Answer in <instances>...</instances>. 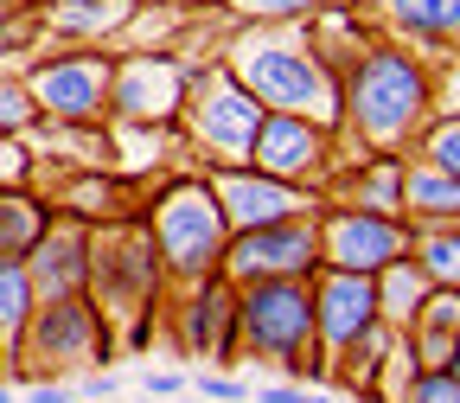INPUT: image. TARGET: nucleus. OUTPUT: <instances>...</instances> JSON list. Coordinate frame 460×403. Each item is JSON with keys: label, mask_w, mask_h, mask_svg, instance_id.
Here are the masks:
<instances>
[{"label": "nucleus", "mask_w": 460, "mask_h": 403, "mask_svg": "<svg viewBox=\"0 0 460 403\" xmlns=\"http://www.w3.org/2000/svg\"><path fill=\"white\" fill-rule=\"evenodd\" d=\"M109 84L115 58L102 45H65L26 65V90L45 122H109Z\"/></svg>", "instance_id": "6e6552de"}, {"label": "nucleus", "mask_w": 460, "mask_h": 403, "mask_svg": "<svg viewBox=\"0 0 460 403\" xmlns=\"http://www.w3.org/2000/svg\"><path fill=\"white\" fill-rule=\"evenodd\" d=\"M51 224V199L26 180V186H0V263L26 256Z\"/></svg>", "instance_id": "aec40b11"}, {"label": "nucleus", "mask_w": 460, "mask_h": 403, "mask_svg": "<svg viewBox=\"0 0 460 403\" xmlns=\"http://www.w3.org/2000/svg\"><path fill=\"white\" fill-rule=\"evenodd\" d=\"M377 20L416 51H454L460 45V0H377Z\"/></svg>", "instance_id": "a211bd4d"}, {"label": "nucleus", "mask_w": 460, "mask_h": 403, "mask_svg": "<svg viewBox=\"0 0 460 403\" xmlns=\"http://www.w3.org/2000/svg\"><path fill=\"white\" fill-rule=\"evenodd\" d=\"M147 0H45L39 7V26L65 45H102L109 32H122L141 20Z\"/></svg>", "instance_id": "f3484780"}, {"label": "nucleus", "mask_w": 460, "mask_h": 403, "mask_svg": "<svg viewBox=\"0 0 460 403\" xmlns=\"http://www.w3.org/2000/svg\"><path fill=\"white\" fill-rule=\"evenodd\" d=\"M141 224H147L154 250H160L166 288H172V282H205V275L224 269L230 224H224V211H217V199H211V186H205V173L166 180V186L147 199Z\"/></svg>", "instance_id": "20e7f679"}, {"label": "nucleus", "mask_w": 460, "mask_h": 403, "mask_svg": "<svg viewBox=\"0 0 460 403\" xmlns=\"http://www.w3.org/2000/svg\"><path fill=\"white\" fill-rule=\"evenodd\" d=\"M447 372H454V378H460V353H454V365H447Z\"/></svg>", "instance_id": "f704fd0d"}, {"label": "nucleus", "mask_w": 460, "mask_h": 403, "mask_svg": "<svg viewBox=\"0 0 460 403\" xmlns=\"http://www.w3.org/2000/svg\"><path fill=\"white\" fill-rule=\"evenodd\" d=\"M402 218L410 224H460V180L410 154V166H402Z\"/></svg>", "instance_id": "6ab92c4d"}, {"label": "nucleus", "mask_w": 460, "mask_h": 403, "mask_svg": "<svg viewBox=\"0 0 460 403\" xmlns=\"http://www.w3.org/2000/svg\"><path fill=\"white\" fill-rule=\"evenodd\" d=\"M32 314H39L32 269H26V256H7V263H0V339L20 345V333H26ZM7 365H13V359H7Z\"/></svg>", "instance_id": "4be33fe9"}, {"label": "nucleus", "mask_w": 460, "mask_h": 403, "mask_svg": "<svg viewBox=\"0 0 460 403\" xmlns=\"http://www.w3.org/2000/svg\"><path fill=\"white\" fill-rule=\"evenodd\" d=\"M454 51H460V45H454Z\"/></svg>", "instance_id": "c9c22d12"}, {"label": "nucleus", "mask_w": 460, "mask_h": 403, "mask_svg": "<svg viewBox=\"0 0 460 403\" xmlns=\"http://www.w3.org/2000/svg\"><path fill=\"white\" fill-rule=\"evenodd\" d=\"M262 403H332V390L301 384V378H275V384H262Z\"/></svg>", "instance_id": "cd10ccee"}, {"label": "nucleus", "mask_w": 460, "mask_h": 403, "mask_svg": "<svg viewBox=\"0 0 460 403\" xmlns=\"http://www.w3.org/2000/svg\"><path fill=\"white\" fill-rule=\"evenodd\" d=\"M26 180H32V148L0 135V186H26Z\"/></svg>", "instance_id": "bb28decb"}, {"label": "nucleus", "mask_w": 460, "mask_h": 403, "mask_svg": "<svg viewBox=\"0 0 460 403\" xmlns=\"http://www.w3.org/2000/svg\"><path fill=\"white\" fill-rule=\"evenodd\" d=\"M7 359H13V345H7V339H0V378H7Z\"/></svg>", "instance_id": "473e14b6"}, {"label": "nucleus", "mask_w": 460, "mask_h": 403, "mask_svg": "<svg viewBox=\"0 0 460 403\" xmlns=\"http://www.w3.org/2000/svg\"><path fill=\"white\" fill-rule=\"evenodd\" d=\"M332 160H339V129L314 122V115H295V109H269L262 129H256V148H250L256 173H275V180L307 186V193L326 186Z\"/></svg>", "instance_id": "9b49d317"}, {"label": "nucleus", "mask_w": 460, "mask_h": 403, "mask_svg": "<svg viewBox=\"0 0 460 403\" xmlns=\"http://www.w3.org/2000/svg\"><path fill=\"white\" fill-rule=\"evenodd\" d=\"M217 65L262 109H295V115H314V122H332V129L345 115L339 77L307 45V20H230V39L217 51Z\"/></svg>", "instance_id": "f03ea898"}, {"label": "nucleus", "mask_w": 460, "mask_h": 403, "mask_svg": "<svg viewBox=\"0 0 460 403\" xmlns=\"http://www.w3.org/2000/svg\"><path fill=\"white\" fill-rule=\"evenodd\" d=\"M237 353L275 365L281 378L326 384L320 345H314V275H275L237 288Z\"/></svg>", "instance_id": "7ed1b4c3"}, {"label": "nucleus", "mask_w": 460, "mask_h": 403, "mask_svg": "<svg viewBox=\"0 0 460 403\" xmlns=\"http://www.w3.org/2000/svg\"><path fill=\"white\" fill-rule=\"evenodd\" d=\"M339 148H365V154H410V141L429 129L435 115V65L402 45V39H371L365 58L339 84Z\"/></svg>", "instance_id": "f257e3e1"}, {"label": "nucleus", "mask_w": 460, "mask_h": 403, "mask_svg": "<svg viewBox=\"0 0 460 403\" xmlns=\"http://www.w3.org/2000/svg\"><path fill=\"white\" fill-rule=\"evenodd\" d=\"M147 390L154 397H186V372H147Z\"/></svg>", "instance_id": "7c9ffc66"}, {"label": "nucleus", "mask_w": 460, "mask_h": 403, "mask_svg": "<svg viewBox=\"0 0 460 403\" xmlns=\"http://www.w3.org/2000/svg\"><path fill=\"white\" fill-rule=\"evenodd\" d=\"M402 403H460V378L454 372H410Z\"/></svg>", "instance_id": "a878e982"}, {"label": "nucleus", "mask_w": 460, "mask_h": 403, "mask_svg": "<svg viewBox=\"0 0 460 403\" xmlns=\"http://www.w3.org/2000/svg\"><path fill=\"white\" fill-rule=\"evenodd\" d=\"M205 186L224 211L230 230H256V224H281V218H301V211H320L326 199L307 193V186H288L275 173H256V166H211Z\"/></svg>", "instance_id": "ddd939ff"}, {"label": "nucleus", "mask_w": 460, "mask_h": 403, "mask_svg": "<svg viewBox=\"0 0 460 403\" xmlns=\"http://www.w3.org/2000/svg\"><path fill=\"white\" fill-rule=\"evenodd\" d=\"M166 295V269H160V250L147 237L141 218H115V224H96L90 237V301L109 314V327L135 314L147 320Z\"/></svg>", "instance_id": "0eeeda50"}, {"label": "nucleus", "mask_w": 460, "mask_h": 403, "mask_svg": "<svg viewBox=\"0 0 460 403\" xmlns=\"http://www.w3.org/2000/svg\"><path fill=\"white\" fill-rule=\"evenodd\" d=\"M90 237H96V224H84V218H71V211H51L45 237L26 250V269H32L39 301L90 295Z\"/></svg>", "instance_id": "dca6fc26"}, {"label": "nucleus", "mask_w": 460, "mask_h": 403, "mask_svg": "<svg viewBox=\"0 0 460 403\" xmlns=\"http://www.w3.org/2000/svg\"><path fill=\"white\" fill-rule=\"evenodd\" d=\"M429 295H435V282L422 275V263H416V256H396V263H384V269H377V320H390L396 333L422 314V301H429Z\"/></svg>", "instance_id": "412c9836"}, {"label": "nucleus", "mask_w": 460, "mask_h": 403, "mask_svg": "<svg viewBox=\"0 0 460 403\" xmlns=\"http://www.w3.org/2000/svg\"><path fill=\"white\" fill-rule=\"evenodd\" d=\"M416 250V224L402 211H371V205H320V263L326 269H358L377 275L384 263Z\"/></svg>", "instance_id": "1a4fd4ad"}, {"label": "nucleus", "mask_w": 460, "mask_h": 403, "mask_svg": "<svg viewBox=\"0 0 460 403\" xmlns=\"http://www.w3.org/2000/svg\"><path fill=\"white\" fill-rule=\"evenodd\" d=\"M422 275L435 288H460V224H416V250Z\"/></svg>", "instance_id": "5701e85b"}, {"label": "nucleus", "mask_w": 460, "mask_h": 403, "mask_svg": "<svg viewBox=\"0 0 460 403\" xmlns=\"http://www.w3.org/2000/svg\"><path fill=\"white\" fill-rule=\"evenodd\" d=\"M410 154L416 160H429V166H441V173H454L460 180V109L454 115H429V129L410 141Z\"/></svg>", "instance_id": "b1692460"}, {"label": "nucleus", "mask_w": 460, "mask_h": 403, "mask_svg": "<svg viewBox=\"0 0 460 403\" xmlns=\"http://www.w3.org/2000/svg\"><path fill=\"white\" fill-rule=\"evenodd\" d=\"M180 288V345L192 359L205 365H224V359H237V282H224V275H205V282H172Z\"/></svg>", "instance_id": "2eb2a0df"}, {"label": "nucleus", "mask_w": 460, "mask_h": 403, "mask_svg": "<svg viewBox=\"0 0 460 403\" xmlns=\"http://www.w3.org/2000/svg\"><path fill=\"white\" fill-rule=\"evenodd\" d=\"M199 390H205L211 403H230V397H250V390H243V378H224V372H205V378H199Z\"/></svg>", "instance_id": "c756f323"}, {"label": "nucleus", "mask_w": 460, "mask_h": 403, "mask_svg": "<svg viewBox=\"0 0 460 403\" xmlns=\"http://www.w3.org/2000/svg\"><path fill=\"white\" fill-rule=\"evenodd\" d=\"M26 403H77V384H58V378H39V384H20Z\"/></svg>", "instance_id": "c85d7f7f"}, {"label": "nucleus", "mask_w": 460, "mask_h": 403, "mask_svg": "<svg viewBox=\"0 0 460 403\" xmlns=\"http://www.w3.org/2000/svg\"><path fill=\"white\" fill-rule=\"evenodd\" d=\"M230 403H262V397H230Z\"/></svg>", "instance_id": "72a5a7b5"}, {"label": "nucleus", "mask_w": 460, "mask_h": 403, "mask_svg": "<svg viewBox=\"0 0 460 403\" xmlns=\"http://www.w3.org/2000/svg\"><path fill=\"white\" fill-rule=\"evenodd\" d=\"M320 269V211L256 224V230H230L224 244V282H275V275H314Z\"/></svg>", "instance_id": "9d476101"}, {"label": "nucleus", "mask_w": 460, "mask_h": 403, "mask_svg": "<svg viewBox=\"0 0 460 403\" xmlns=\"http://www.w3.org/2000/svg\"><path fill=\"white\" fill-rule=\"evenodd\" d=\"M262 103L230 77L217 58H192V77H186V103H180V129L186 148L211 166H250V148H256V129H262Z\"/></svg>", "instance_id": "39448f33"}, {"label": "nucleus", "mask_w": 460, "mask_h": 403, "mask_svg": "<svg viewBox=\"0 0 460 403\" xmlns=\"http://www.w3.org/2000/svg\"><path fill=\"white\" fill-rule=\"evenodd\" d=\"M102 359H109V314L90 295H58V301H39V314L26 320L7 378L20 390V384H39V378L96 372Z\"/></svg>", "instance_id": "423d86ee"}, {"label": "nucleus", "mask_w": 460, "mask_h": 403, "mask_svg": "<svg viewBox=\"0 0 460 403\" xmlns=\"http://www.w3.org/2000/svg\"><path fill=\"white\" fill-rule=\"evenodd\" d=\"M192 65H180L172 51H128L115 58V84H109V115L122 129H172L186 103Z\"/></svg>", "instance_id": "f8f14e48"}, {"label": "nucleus", "mask_w": 460, "mask_h": 403, "mask_svg": "<svg viewBox=\"0 0 460 403\" xmlns=\"http://www.w3.org/2000/svg\"><path fill=\"white\" fill-rule=\"evenodd\" d=\"M371 320H377V275L320 263L314 269V345H320V365L332 353H345Z\"/></svg>", "instance_id": "4468645a"}, {"label": "nucleus", "mask_w": 460, "mask_h": 403, "mask_svg": "<svg viewBox=\"0 0 460 403\" xmlns=\"http://www.w3.org/2000/svg\"><path fill=\"white\" fill-rule=\"evenodd\" d=\"M339 0H230V20H314Z\"/></svg>", "instance_id": "393cba45"}, {"label": "nucleus", "mask_w": 460, "mask_h": 403, "mask_svg": "<svg viewBox=\"0 0 460 403\" xmlns=\"http://www.w3.org/2000/svg\"><path fill=\"white\" fill-rule=\"evenodd\" d=\"M166 7H180V13H205V7H230V0H166Z\"/></svg>", "instance_id": "2f4dec72"}]
</instances>
